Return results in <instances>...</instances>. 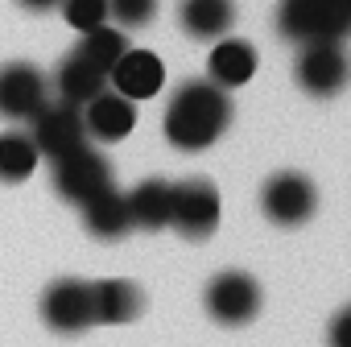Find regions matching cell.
Returning a JSON list of instances; mask_svg holds the SVG:
<instances>
[{"label": "cell", "mask_w": 351, "mask_h": 347, "mask_svg": "<svg viewBox=\"0 0 351 347\" xmlns=\"http://www.w3.org/2000/svg\"><path fill=\"white\" fill-rule=\"evenodd\" d=\"M232 124V99L223 87L215 83H182L178 95L169 99L165 108V141L182 153H199V149H211Z\"/></svg>", "instance_id": "6da1fadb"}, {"label": "cell", "mask_w": 351, "mask_h": 347, "mask_svg": "<svg viewBox=\"0 0 351 347\" xmlns=\"http://www.w3.org/2000/svg\"><path fill=\"white\" fill-rule=\"evenodd\" d=\"M277 25L289 42H343L351 29V0H281Z\"/></svg>", "instance_id": "7a4b0ae2"}, {"label": "cell", "mask_w": 351, "mask_h": 347, "mask_svg": "<svg viewBox=\"0 0 351 347\" xmlns=\"http://www.w3.org/2000/svg\"><path fill=\"white\" fill-rule=\"evenodd\" d=\"M219 224V191L207 178L169 182V228H178L186 240H207Z\"/></svg>", "instance_id": "3957f363"}, {"label": "cell", "mask_w": 351, "mask_h": 347, "mask_svg": "<svg viewBox=\"0 0 351 347\" xmlns=\"http://www.w3.org/2000/svg\"><path fill=\"white\" fill-rule=\"evenodd\" d=\"M261 211L277 228H298V224H306L318 211V191H314V182L306 178V174L281 169V174H273V178L265 182V191H261Z\"/></svg>", "instance_id": "277c9868"}, {"label": "cell", "mask_w": 351, "mask_h": 347, "mask_svg": "<svg viewBox=\"0 0 351 347\" xmlns=\"http://www.w3.org/2000/svg\"><path fill=\"white\" fill-rule=\"evenodd\" d=\"M108 187H112V165H108L104 153H95L87 145H79L75 153H66V157L54 161V191L66 203H79L83 207L87 199H95Z\"/></svg>", "instance_id": "5b68a950"}, {"label": "cell", "mask_w": 351, "mask_h": 347, "mask_svg": "<svg viewBox=\"0 0 351 347\" xmlns=\"http://www.w3.org/2000/svg\"><path fill=\"white\" fill-rule=\"evenodd\" d=\"M42 318L58 335H79V331L95 326L91 281H83V277H58V281H50L46 294H42Z\"/></svg>", "instance_id": "8992f818"}, {"label": "cell", "mask_w": 351, "mask_h": 347, "mask_svg": "<svg viewBox=\"0 0 351 347\" xmlns=\"http://www.w3.org/2000/svg\"><path fill=\"white\" fill-rule=\"evenodd\" d=\"M29 141H34L38 153L50 157V161L75 153L79 145H87V132H83V108L62 104V99L42 104L38 116H34V132H29Z\"/></svg>", "instance_id": "52a82bcc"}, {"label": "cell", "mask_w": 351, "mask_h": 347, "mask_svg": "<svg viewBox=\"0 0 351 347\" xmlns=\"http://www.w3.org/2000/svg\"><path fill=\"white\" fill-rule=\"evenodd\" d=\"M256 310H261V285H256V277H248L240 269H228V273H215L207 281V314L215 322L244 326Z\"/></svg>", "instance_id": "ba28073f"}, {"label": "cell", "mask_w": 351, "mask_h": 347, "mask_svg": "<svg viewBox=\"0 0 351 347\" xmlns=\"http://www.w3.org/2000/svg\"><path fill=\"white\" fill-rule=\"evenodd\" d=\"M46 104V75L34 62H5L0 67V116L5 120H34Z\"/></svg>", "instance_id": "9c48e42d"}, {"label": "cell", "mask_w": 351, "mask_h": 347, "mask_svg": "<svg viewBox=\"0 0 351 347\" xmlns=\"http://www.w3.org/2000/svg\"><path fill=\"white\" fill-rule=\"evenodd\" d=\"M298 83L310 95H335L347 83V54L343 42H306L298 54Z\"/></svg>", "instance_id": "30bf717a"}, {"label": "cell", "mask_w": 351, "mask_h": 347, "mask_svg": "<svg viewBox=\"0 0 351 347\" xmlns=\"http://www.w3.org/2000/svg\"><path fill=\"white\" fill-rule=\"evenodd\" d=\"M108 79H112L116 95H124V99L136 104V99H153V95L161 91L165 67H161V58H157L153 50H124Z\"/></svg>", "instance_id": "8fae6325"}, {"label": "cell", "mask_w": 351, "mask_h": 347, "mask_svg": "<svg viewBox=\"0 0 351 347\" xmlns=\"http://www.w3.org/2000/svg\"><path fill=\"white\" fill-rule=\"evenodd\" d=\"M136 124V104L116 95V91H99L95 99L83 104V132L112 145V141H124Z\"/></svg>", "instance_id": "7c38bea8"}, {"label": "cell", "mask_w": 351, "mask_h": 347, "mask_svg": "<svg viewBox=\"0 0 351 347\" xmlns=\"http://www.w3.org/2000/svg\"><path fill=\"white\" fill-rule=\"evenodd\" d=\"M145 298L132 281L124 277H108V281H91V310H95V326H120V322H132L141 314Z\"/></svg>", "instance_id": "4fadbf2b"}, {"label": "cell", "mask_w": 351, "mask_h": 347, "mask_svg": "<svg viewBox=\"0 0 351 347\" xmlns=\"http://www.w3.org/2000/svg\"><path fill=\"white\" fill-rule=\"evenodd\" d=\"M178 21L199 42H219L236 25V0H182Z\"/></svg>", "instance_id": "5bb4252c"}, {"label": "cell", "mask_w": 351, "mask_h": 347, "mask_svg": "<svg viewBox=\"0 0 351 347\" xmlns=\"http://www.w3.org/2000/svg\"><path fill=\"white\" fill-rule=\"evenodd\" d=\"M83 228L95 236V240H124L132 232V219H128V203L116 187L99 191L95 199L83 203Z\"/></svg>", "instance_id": "9a60e30c"}, {"label": "cell", "mask_w": 351, "mask_h": 347, "mask_svg": "<svg viewBox=\"0 0 351 347\" xmlns=\"http://www.w3.org/2000/svg\"><path fill=\"white\" fill-rule=\"evenodd\" d=\"M207 71L215 87H244L256 75V50L240 38H219L207 58Z\"/></svg>", "instance_id": "2e32d148"}, {"label": "cell", "mask_w": 351, "mask_h": 347, "mask_svg": "<svg viewBox=\"0 0 351 347\" xmlns=\"http://www.w3.org/2000/svg\"><path fill=\"white\" fill-rule=\"evenodd\" d=\"M124 203H128L132 228H141V232H161V228H169V182H165V178H145V182H136V187L124 195Z\"/></svg>", "instance_id": "e0dca14e"}, {"label": "cell", "mask_w": 351, "mask_h": 347, "mask_svg": "<svg viewBox=\"0 0 351 347\" xmlns=\"http://www.w3.org/2000/svg\"><path fill=\"white\" fill-rule=\"evenodd\" d=\"M54 91H58L62 104L83 108L87 99H95L99 91H108V75H99L95 67H87V62L71 50V54L58 62V71H54Z\"/></svg>", "instance_id": "ac0fdd59"}, {"label": "cell", "mask_w": 351, "mask_h": 347, "mask_svg": "<svg viewBox=\"0 0 351 347\" xmlns=\"http://www.w3.org/2000/svg\"><path fill=\"white\" fill-rule=\"evenodd\" d=\"M128 50V38H124V29H116V25H99V29H87L83 34V42L75 46V54L87 62V67H95L99 75H112V67L120 62V54Z\"/></svg>", "instance_id": "d6986e66"}, {"label": "cell", "mask_w": 351, "mask_h": 347, "mask_svg": "<svg viewBox=\"0 0 351 347\" xmlns=\"http://www.w3.org/2000/svg\"><path fill=\"white\" fill-rule=\"evenodd\" d=\"M42 153L25 132H0V182H25Z\"/></svg>", "instance_id": "ffe728a7"}, {"label": "cell", "mask_w": 351, "mask_h": 347, "mask_svg": "<svg viewBox=\"0 0 351 347\" xmlns=\"http://www.w3.org/2000/svg\"><path fill=\"white\" fill-rule=\"evenodd\" d=\"M58 5H62L66 25L79 29V34L108 25V0H58Z\"/></svg>", "instance_id": "44dd1931"}, {"label": "cell", "mask_w": 351, "mask_h": 347, "mask_svg": "<svg viewBox=\"0 0 351 347\" xmlns=\"http://www.w3.org/2000/svg\"><path fill=\"white\" fill-rule=\"evenodd\" d=\"M157 13V0H108V17L120 29H145Z\"/></svg>", "instance_id": "7402d4cb"}, {"label": "cell", "mask_w": 351, "mask_h": 347, "mask_svg": "<svg viewBox=\"0 0 351 347\" xmlns=\"http://www.w3.org/2000/svg\"><path fill=\"white\" fill-rule=\"evenodd\" d=\"M330 343L335 347H351V310H339L330 322Z\"/></svg>", "instance_id": "603a6c76"}, {"label": "cell", "mask_w": 351, "mask_h": 347, "mask_svg": "<svg viewBox=\"0 0 351 347\" xmlns=\"http://www.w3.org/2000/svg\"><path fill=\"white\" fill-rule=\"evenodd\" d=\"M17 5H21V9H29V13H50L58 0H17Z\"/></svg>", "instance_id": "cb8c5ba5"}]
</instances>
